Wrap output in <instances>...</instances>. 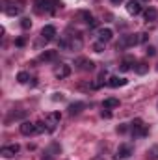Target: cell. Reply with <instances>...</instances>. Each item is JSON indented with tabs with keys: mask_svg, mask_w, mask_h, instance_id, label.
Returning a JSON list of instances; mask_svg holds the SVG:
<instances>
[{
	"mask_svg": "<svg viewBox=\"0 0 158 160\" xmlns=\"http://www.w3.org/2000/svg\"><path fill=\"white\" fill-rule=\"evenodd\" d=\"M130 130H132V136L134 138H143L147 136V127L141 119H134L130 123Z\"/></svg>",
	"mask_w": 158,
	"mask_h": 160,
	"instance_id": "5",
	"label": "cell"
},
{
	"mask_svg": "<svg viewBox=\"0 0 158 160\" xmlns=\"http://www.w3.org/2000/svg\"><path fill=\"white\" fill-rule=\"evenodd\" d=\"M132 63H134V60H132V58H125V60H123V63H121V67H119V69H121V71H128V69H130V65H132Z\"/></svg>",
	"mask_w": 158,
	"mask_h": 160,
	"instance_id": "22",
	"label": "cell"
},
{
	"mask_svg": "<svg viewBox=\"0 0 158 160\" xmlns=\"http://www.w3.org/2000/svg\"><path fill=\"white\" fill-rule=\"evenodd\" d=\"M132 153H134L132 145H128V143H121V145L117 147V151H116V157H114V158L116 160H125V158H128Z\"/></svg>",
	"mask_w": 158,
	"mask_h": 160,
	"instance_id": "6",
	"label": "cell"
},
{
	"mask_svg": "<svg viewBox=\"0 0 158 160\" xmlns=\"http://www.w3.org/2000/svg\"><path fill=\"white\" fill-rule=\"evenodd\" d=\"M52 101H63V95H62V93H54Z\"/></svg>",
	"mask_w": 158,
	"mask_h": 160,
	"instance_id": "29",
	"label": "cell"
},
{
	"mask_svg": "<svg viewBox=\"0 0 158 160\" xmlns=\"http://www.w3.org/2000/svg\"><path fill=\"white\" fill-rule=\"evenodd\" d=\"M147 38H149L147 34H140V41H141V43H145V41H147Z\"/></svg>",
	"mask_w": 158,
	"mask_h": 160,
	"instance_id": "31",
	"label": "cell"
},
{
	"mask_svg": "<svg viewBox=\"0 0 158 160\" xmlns=\"http://www.w3.org/2000/svg\"><path fill=\"white\" fill-rule=\"evenodd\" d=\"M56 60V50H45L39 56V62H52Z\"/></svg>",
	"mask_w": 158,
	"mask_h": 160,
	"instance_id": "17",
	"label": "cell"
},
{
	"mask_svg": "<svg viewBox=\"0 0 158 160\" xmlns=\"http://www.w3.org/2000/svg\"><path fill=\"white\" fill-rule=\"evenodd\" d=\"M21 134L22 136H34V134H37V123L22 121L21 123Z\"/></svg>",
	"mask_w": 158,
	"mask_h": 160,
	"instance_id": "7",
	"label": "cell"
},
{
	"mask_svg": "<svg viewBox=\"0 0 158 160\" xmlns=\"http://www.w3.org/2000/svg\"><path fill=\"white\" fill-rule=\"evenodd\" d=\"M36 6L39 11H47V13H54L58 8H62L60 0H36Z\"/></svg>",
	"mask_w": 158,
	"mask_h": 160,
	"instance_id": "2",
	"label": "cell"
},
{
	"mask_svg": "<svg viewBox=\"0 0 158 160\" xmlns=\"http://www.w3.org/2000/svg\"><path fill=\"white\" fill-rule=\"evenodd\" d=\"M45 160H52V158H50V157H47V158H45Z\"/></svg>",
	"mask_w": 158,
	"mask_h": 160,
	"instance_id": "33",
	"label": "cell"
},
{
	"mask_svg": "<svg viewBox=\"0 0 158 160\" xmlns=\"http://www.w3.org/2000/svg\"><path fill=\"white\" fill-rule=\"evenodd\" d=\"M28 80H30V75H28L26 71H21V73L17 75V82H19V84H26Z\"/></svg>",
	"mask_w": 158,
	"mask_h": 160,
	"instance_id": "21",
	"label": "cell"
},
{
	"mask_svg": "<svg viewBox=\"0 0 158 160\" xmlns=\"http://www.w3.org/2000/svg\"><path fill=\"white\" fill-rule=\"evenodd\" d=\"M121 2H123V0H112V4H116V6H117V4H121Z\"/></svg>",
	"mask_w": 158,
	"mask_h": 160,
	"instance_id": "32",
	"label": "cell"
},
{
	"mask_svg": "<svg viewBox=\"0 0 158 160\" xmlns=\"http://www.w3.org/2000/svg\"><path fill=\"white\" fill-rule=\"evenodd\" d=\"M106 84H108L110 88H119V86H125V84H126V78H119V77H110Z\"/></svg>",
	"mask_w": 158,
	"mask_h": 160,
	"instance_id": "15",
	"label": "cell"
},
{
	"mask_svg": "<svg viewBox=\"0 0 158 160\" xmlns=\"http://www.w3.org/2000/svg\"><path fill=\"white\" fill-rule=\"evenodd\" d=\"M134 71H136L138 75H145V73L149 71V65H147L145 62H138V63L134 65Z\"/></svg>",
	"mask_w": 158,
	"mask_h": 160,
	"instance_id": "20",
	"label": "cell"
},
{
	"mask_svg": "<svg viewBox=\"0 0 158 160\" xmlns=\"http://www.w3.org/2000/svg\"><path fill=\"white\" fill-rule=\"evenodd\" d=\"M147 54H149V56H155V54H156V48H155V47H147Z\"/></svg>",
	"mask_w": 158,
	"mask_h": 160,
	"instance_id": "28",
	"label": "cell"
},
{
	"mask_svg": "<svg viewBox=\"0 0 158 160\" xmlns=\"http://www.w3.org/2000/svg\"><path fill=\"white\" fill-rule=\"evenodd\" d=\"M24 9V4L22 0H2V11L6 15H19L21 11Z\"/></svg>",
	"mask_w": 158,
	"mask_h": 160,
	"instance_id": "1",
	"label": "cell"
},
{
	"mask_svg": "<svg viewBox=\"0 0 158 160\" xmlns=\"http://www.w3.org/2000/svg\"><path fill=\"white\" fill-rule=\"evenodd\" d=\"M114 38V32L110 30V28H102V30H99V39L104 41V43H108V41H112Z\"/></svg>",
	"mask_w": 158,
	"mask_h": 160,
	"instance_id": "13",
	"label": "cell"
},
{
	"mask_svg": "<svg viewBox=\"0 0 158 160\" xmlns=\"http://www.w3.org/2000/svg\"><path fill=\"white\" fill-rule=\"evenodd\" d=\"M126 130H128V125H119V127H117V132H121V134H123V132H126Z\"/></svg>",
	"mask_w": 158,
	"mask_h": 160,
	"instance_id": "27",
	"label": "cell"
},
{
	"mask_svg": "<svg viewBox=\"0 0 158 160\" xmlns=\"http://www.w3.org/2000/svg\"><path fill=\"white\" fill-rule=\"evenodd\" d=\"M15 45H17V47H24V39H22V38H19V39L15 41Z\"/></svg>",
	"mask_w": 158,
	"mask_h": 160,
	"instance_id": "30",
	"label": "cell"
},
{
	"mask_svg": "<svg viewBox=\"0 0 158 160\" xmlns=\"http://www.w3.org/2000/svg\"><path fill=\"white\" fill-rule=\"evenodd\" d=\"M117 106H119V99H116V97H110V99H104L102 101V108L112 110V108H117Z\"/></svg>",
	"mask_w": 158,
	"mask_h": 160,
	"instance_id": "16",
	"label": "cell"
},
{
	"mask_svg": "<svg viewBox=\"0 0 158 160\" xmlns=\"http://www.w3.org/2000/svg\"><path fill=\"white\" fill-rule=\"evenodd\" d=\"M143 17H145V21H147V22H153V21H156L158 11L155 9V8H147V9L143 11Z\"/></svg>",
	"mask_w": 158,
	"mask_h": 160,
	"instance_id": "14",
	"label": "cell"
},
{
	"mask_svg": "<svg viewBox=\"0 0 158 160\" xmlns=\"http://www.w3.org/2000/svg\"><path fill=\"white\" fill-rule=\"evenodd\" d=\"M149 157H151L153 160H158V145H155V147L149 151Z\"/></svg>",
	"mask_w": 158,
	"mask_h": 160,
	"instance_id": "25",
	"label": "cell"
},
{
	"mask_svg": "<svg viewBox=\"0 0 158 160\" xmlns=\"http://www.w3.org/2000/svg\"><path fill=\"white\" fill-rule=\"evenodd\" d=\"M78 17H80V19H84V22H87L89 26H93V24H95V19H93V15H91L89 11H80Z\"/></svg>",
	"mask_w": 158,
	"mask_h": 160,
	"instance_id": "18",
	"label": "cell"
},
{
	"mask_svg": "<svg viewBox=\"0 0 158 160\" xmlns=\"http://www.w3.org/2000/svg\"><path fill=\"white\" fill-rule=\"evenodd\" d=\"M60 119H62L60 112H50V114H47V116H45V127H47V132H54L56 127L60 125Z\"/></svg>",
	"mask_w": 158,
	"mask_h": 160,
	"instance_id": "3",
	"label": "cell"
},
{
	"mask_svg": "<svg viewBox=\"0 0 158 160\" xmlns=\"http://www.w3.org/2000/svg\"><path fill=\"white\" fill-rule=\"evenodd\" d=\"M21 28H22V30H30V28H32V21L26 19V17L21 19Z\"/></svg>",
	"mask_w": 158,
	"mask_h": 160,
	"instance_id": "23",
	"label": "cell"
},
{
	"mask_svg": "<svg viewBox=\"0 0 158 160\" xmlns=\"http://www.w3.org/2000/svg\"><path fill=\"white\" fill-rule=\"evenodd\" d=\"M126 11H128L130 15H140V13H141L140 2H138V0H128V2H126Z\"/></svg>",
	"mask_w": 158,
	"mask_h": 160,
	"instance_id": "11",
	"label": "cell"
},
{
	"mask_svg": "<svg viewBox=\"0 0 158 160\" xmlns=\"http://www.w3.org/2000/svg\"><path fill=\"white\" fill-rule=\"evenodd\" d=\"M41 38L45 41H52L56 38V28L52 26V24H47V26H43V30H41Z\"/></svg>",
	"mask_w": 158,
	"mask_h": 160,
	"instance_id": "9",
	"label": "cell"
},
{
	"mask_svg": "<svg viewBox=\"0 0 158 160\" xmlns=\"http://www.w3.org/2000/svg\"><path fill=\"white\" fill-rule=\"evenodd\" d=\"M54 75H56V78H67V77L71 75V67H69L67 63H60V65L56 67Z\"/></svg>",
	"mask_w": 158,
	"mask_h": 160,
	"instance_id": "10",
	"label": "cell"
},
{
	"mask_svg": "<svg viewBox=\"0 0 158 160\" xmlns=\"http://www.w3.org/2000/svg\"><path fill=\"white\" fill-rule=\"evenodd\" d=\"M101 116H102V118H106V119H110V118H112V114L108 112V108H104V110L101 112Z\"/></svg>",
	"mask_w": 158,
	"mask_h": 160,
	"instance_id": "26",
	"label": "cell"
},
{
	"mask_svg": "<svg viewBox=\"0 0 158 160\" xmlns=\"http://www.w3.org/2000/svg\"><path fill=\"white\" fill-rule=\"evenodd\" d=\"M82 108H86V104H84V102H73V104H69V114H71V116H75V114L82 112Z\"/></svg>",
	"mask_w": 158,
	"mask_h": 160,
	"instance_id": "19",
	"label": "cell"
},
{
	"mask_svg": "<svg viewBox=\"0 0 158 160\" xmlns=\"http://www.w3.org/2000/svg\"><path fill=\"white\" fill-rule=\"evenodd\" d=\"M77 65H78V69H82V71H91L95 67V63L91 60H87V58H78L77 60Z\"/></svg>",
	"mask_w": 158,
	"mask_h": 160,
	"instance_id": "12",
	"label": "cell"
},
{
	"mask_svg": "<svg viewBox=\"0 0 158 160\" xmlns=\"http://www.w3.org/2000/svg\"><path fill=\"white\" fill-rule=\"evenodd\" d=\"M104 45H106V43H104V41H97V43H93V50H95V52H102V50H104Z\"/></svg>",
	"mask_w": 158,
	"mask_h": 160,
	"instance_id": "24",
	"label": "cell"
},
{
	"mask_svg": "<svg viewBox=\"0 0 158 160\" xmlns=\"http://www.w3.org/2000/svg\"><path fill=\"white\" fill-rule=\"evenodd\" d=\"M19 151H21L19 143H11V145H4V147L0 149V155H2L4 158H11V157H15Z\"/></svg>",
	"mask_w": 158,
	"mask_h": 160,
	"instance_id": "8",
	"label": "cell"
},
{
	"mask_svg": "<svg viewBox=\"0 0 158 160\" xmlns=\"http://www.w3.org/2000/svg\"><path fill=\"white\" fill-rule=\"evenodd\" d=\"M140 34H128V36H123L117 43V50L119 48H126V47H136L140 45Z\"/></svg>",
	"mask_w": 158,
	"mask_h": 160,
	"instance_id": "4",
	"label": "cell"
}]
</instances>
